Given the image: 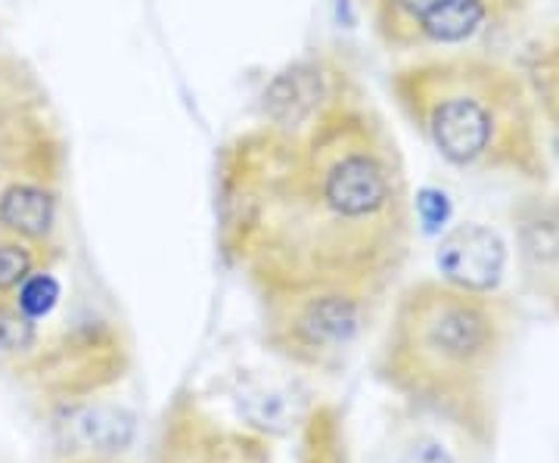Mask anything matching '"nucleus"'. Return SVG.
Listing matches in <instances>:
<instances>
[{"label": "nucleus", "mask_w": 559, "mask_h": 463, "mask_svg": "<svg viewBox=\"0 0 559 463\" xmlns=\"http://www.w3.org/2000/svg\"><path fill=\"white\" fill-rule=\"evenodd\" d=\"M215 215L224 259L259 299L308 286L389 296L417 234L399 141L355 84L305 124L261 121L227 143Z\"/></svg>", "instance_id": "nucleus-1"}, {"label": "nucleus", "mask_w": 559, "mask_h": 463, "mask_svg": "<svg viewBox=\"0 0 559 463\" xmlns=\"http://www.w3.org/2000/svg\"><path fill=\"white\" fill-rule=\"evenodd\" d=\"M520 330L513 296L419 277L395 299L377 352V380L417 414L491 451Z\"/></svg>", "instance_id": "nucleus-2"}, {"label": "nucleus", "mask_w": 559, "mask_h": 463, "mask_svg": "<svg viewBox=\"0 0 559 463\" xmlns=\"http://www.w3.org/2000/svg\"><path fill=\"white\" fill-rule=\"evenodd\" d=\"M407 124L448 168L547 187L554 153L520 66L488 50L417 54L389 75Z\"/></svg>", "instance_id": "nucleus-3"}, {"label": "nucleus", "mask_w": 559, "mask_h": 463, "mask_svg": "<svg viewBox=\"0 0 559 463\" xmlns=\"http://www.w3.org/2000/svg\"><path fill=\"white\" fill-rule=\"evenodd\" d=\"M261 340L293 367L336 370L358 352L385 296L364 286H308L264 296Z\"/></svg>", "instance_id": "nucleus-4"}, {"label": "nucleus", "mask_w": 559, "mask_h": 463, "mask_svg": "<svg viewBox=\"0 0 559 463\" xmlns=\"http://www.w3.org/2000/svg\"><path fill=\"white\" fill-rule=\"evenodd\" d=\"M538 0H373V28L395 54L485 50Z\"/></svg>", "instance_id": "nucleus-5"}, {"label": "nucleus", "mask_w": 559, "mask_h": 463, "mask_svg": "<svg viewBox=\"0 0 559 463\" xmlns=\"http://www.w3.org/2000/svg\"><path fill=\"white\" fill-rule=\"evenodd\" d=\"M150 463H271V444L218 420L193 392L165 404Z\"/></svg>", "instance_id": "nucleus-6"}, {"label": "nucleus", "mask_w": 559, "mask_h": 463, "mask_svg": "<svg viewBox=\"0 0 559 463\" xmlns=\"http://www.w3.org/2000/svg\"><path fill=\"white\" fill-rule=\"evenodd\" d=\"M516 262L535 289L559 283V190L532 187L510 209Z\"/></svg>", "instance_id": "nucleus-7"}, {"label": "nucleus", "mask_w": 559, "mask_h": 463, "mask_svg": "<svg viewBox=\"0 0 559 463\" xmlns=\"http://www.w3.org/2000/svg\"><path fill=\"white\" fill-rule=\"evenodd\" d=\"M355 81L345 72L330 69L323 60H301L293 62L289 69H283L274 75V81L264 91L261 112L264 124L274 128H296L314 119L323 106L340 97L342 91H348Z\"/></svg>", "instance_id": "nucleus-8"}, {"label": "nucleus", "mask_w": 559, "mask_h": 463, "mask_svg": "<svg viewBox=\"0 0 559 463\" xmlns=\"http://www.w3.org/2000/svg\"><path fill=\"white\" fill-rule=\"evenodd\" d=\"M503 264H507V246L495 230L481 224H463L439 246L441 281L457 283L466 289H481V293L498 289Z\"/></svg>", "instance_id": "nucleus-9"}, {"label": "nucleus", "mask_w": 559, "mask_h": 463, "mask_svg": "<svg viewBox=\"0 0 559 463\" xmlns=\"http://www.w3.org/2000/svg\"><path fill=\"white\" fill-rule=\"evenodd\" d=\"M57 193L47 190L44 183L13 181L0 190V227H7L22 240L50 246L57 234Z\"/></svg>", "instance_id": "nucleus-10"}, {"label": "nucleus", "mask_w": 559, "mask_h": 463, "mask_svg": "<svg viewBox=\"0 0 559 463\" xmlns=\"http://www.w3.org/2000/svg\"><path fill=\"white\" fill-rule=\"evenodd\" d=\"M522 75L528 81V91L538 103L540 121L547 131L550 153H559V25L544 32L525 54V62L520 66Z\"/></svg>", "instance_id": "nucleus-11"}, {"label": "nucleus", "mask_w": 559, "mask_h": 463, "mask_svg": "<svg viewBox=\"0 0 559 463\" xmlns=\"http://www.w3.org/2000/svg\"><path fill=\"white\" fill-rule=\"evenodd\" d=\"M47 256H50V246L22 240L7 227H0V308L13 305L22 283L32 274H38Z\"/></svg>", "instance_id": "nucleus-12"}, {"label": "nucleus", "mask_w": 559, "mask_h": 463, "mask_svg": "<svg viewBox=\"0 0 559 463\" xmlns=\"http://www.w3.org/2000/svg\"><path fill=\"white\" fill-rule=\"evenodd\" d=\"M404 463H451V461H448V454L441 451L439 444L426 442V444H419L417 451H411V458H407Z\"/></svg>", "instance_id": "nucleus-13"}, {"label": "nucleus", "mask_w": 559, "mask_h": 463, "mask_svg": "<svg viewBox=\"0 0 559 463\" xmlns=\"http://www.w3.org/2000/svg\"><path fill=\"white\" fill-rule=\"evenodd\" d=\"M540 296L547 299V305L554 308V314L559 318V283H554V286H544V289H540Z\"/></svg>", "instance_id": "nucleus-14"}, {"label": "nucleus", "mask_w": 559, "mask_h": 463, "mask_svg": "<svg viewBox=\"0 0 559 463\" xmlns=\"http://www.w3.org/2000/svg\"><path fill=\"white\" fill-rule=\"evenodd\" d=\"M75 463H124V461H119V458H106V454H91V458H81V461Z\"/></svg>", "instance_id": "nucleus-15"}]
</instances>
